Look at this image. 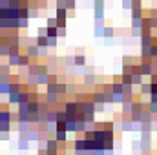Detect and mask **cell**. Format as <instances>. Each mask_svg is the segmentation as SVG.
I'll return each mask as SVG.
<instances>
[{"mask_svg":"<svg viewBox=\"0 0 157 155\" xmlns=\"http://www.w3.org/2000/svg\"><path fill=\"white\" fill-rule=\"evenodd\" d=\"M62 104V108H64V112H66V115L68 119H77L78 115V102L73 99V100H64V102H60Z\"/></svg>","mask_w":157,"mask_h":155,"instance_id":"obj_1","label":"cell"},{"mask_svg":"<svg viewBox=\"0 0 157 155\" xmlns=\"http://www.w3.org/2000/svg\"><path fill=\"white\" fill-rule=\"evenodd\" d=\"M31 57L26 53V51H22L20 55H18V70H28L29 68V64H31Z\"/></svg>","mask_w":157,"mask_h":155,"instance_id":"obj_2","label":"cell"},{"mask_svg":"<svg viewBox=\"0 0 157 155\" xmlns=\"http://www.w3.org/2000/svg\"><path fill=\"white\" fill-rule=\"evenodd\" d=\"M93 15H95V20H104V2H95Z\"/></svg>","mask_w":157,"mask_h":155,"instance_id":"obj_3","label":"cell"},{"mask_svg":"<svg viewBox=\"0 0 157 155\" xmlns=\"http://www.w3.org/2000/svg\"><path fill=\"white\" fill-rule=\"evenodd\" d=\"M133 110V99H124L122 104H121V113L122 115H130Z\"/></svg>","mask_w":157,"mask_h":155,"instance_id":"obj_4","label":"cell"},{"mask_svg":"<svg viewBox=\"0 0 157 155\" xmlns=\"http://www.w3.org/2000/svg\"><path fill=\"white\" fill-rule=\"evenodd\" d=\"M29 144H31V141H29L26 135H18L17 146H18V150H20V152H28V150H29Z\"/></svg>","mask_w":157,"mask_h":155,"instance_id":"obj_5","label":"cell"},{"mask_svg":"<svg viewBox=\"0 0 157 155\" xmlns=\"http://www.w3.org/2000/svg\"><path fill=\"white\" fill-rule=\"evenodd\" d=\"M46 100H48V104L57 106V104H60V102H62V97H60L57 91H53V93H46Z\"/></svg>","mask_w":157,"mask_h":155,"instance_id":"obj_6","label":"cell"},{"mask_svg":"<svg viewBox=\"0 0 157 155\" xmlns=\"http://www.w3.org/2000/svg\"><path fill=\"white\" fill-rule=\"evenodd\" d=\"M26 53L31 57V59H40V49L37 44H29V46H26Z\"/></svg>","mask_w":157,"mask_h":155,"instance_id":"obj_7","label":"cell"},{"mask_svg":"<svg viewBox=\"0 0 157 155\" xmlns=\"http://www.w3.org/2000/svg\"><path fill=\"white\" fill-rule=\"evenodd\" d=\"M104 28H106V26H104V22H102V20H95V28H93V35H95L97 39H99V37L102 39V37H104Z\"/></svg>","mask_w":157,"mask_h":155,"instance_id":"obj_8","label":"cell"},{"mask_svg":"<svg viewBox=\"0 0 157 155\" xmlns=\"http://www.w3.org/2000/svg\"><path fill=\"white\" fill-rule=\"evenodd\" d=\"M29 130H31V124H29L28 120H20V122H17V131H18L20 135H28Z\"/></svg>","mask_w":157,"mask_h":155,"instance_id":"obj_9","label":"cell"},{"mask_svg":"<svg viewBox=\"0 0 157 155\" xmlns=\"http://www.w3.org/2000/svg\"><path fill=\"white\" fill-rule=\"evenodd\" d=\"M139 66H141V73H143L144 77H150V75L154 73L152 62H139Z\"/></svg>","mask_w":157,"mask_h":155,"instance_id":"obj_10","label":"cell"},{"mask_svg":"<svg viewBox=\"0 0 157 155\" xmlns=\"http://www.w3.org/2000/svg\"><path fill=\"white\" fill-rule=\"evenodd\" d=\"M139 93H141V95H150V93H152V82H150V80H148V82L143 80L141 86H139Z\"/></svg>","mask_w":157,"mask_h":155,"instance_id":"obj_11","label":"cell"},{"mask_svg":"<svg viewBox=\"0 0 157 155\" xmlns=\"http://www.w3.org/2000/svg\"><path fill=\"white\" fill-rule=\"evenodd\" d=\"M55 139L59 141V144L68 142V131H66V130H57V131H55Z\"/></svg>","mask_w":157,"mask_h":155,"instance_id":"obj_12","label":"cell"},{"mask_svg":"<svg viewBox=\"0 0 157 155\" xmlns=\"http://www.w3.org/2000/svg\"><path fill=\"white\" fill-rule=\"evenodd\" d=\"M139 40H141V47H150L154 44V35H141Z\"/></svg>","mask_w":157,"mask_h":155,"instance_id":"obj_13","label":"cell"},{"mask_svg":"<svg viewBox=\"0 0 157 155\" xmlns=\"http://www.w3.org/2000/svg\"><path fill=\"white\" fill-rule=\"evenodd\" d=\"M66 131L68 133H77V119H68L66 120Z\"/></svg>","mask_w":157,"mask_h":155,"instance_id":"obj_14","label":"cell"},{"mask_svg":"<svg viewBox=\"0 0 157 155\" xmlns=\"http://www.w3.org/2000/svg\"><path fill=\"white\" fill-rule=\"evenodd\" d=\"M26 137H28V139H29L31 142H37V141L40 139V131H39V128H31V130L28 131V135H26Z\"/></svg>","mask_w":157,"mask_h":155,"instance_id":"obj_15","label":"cell"},{"mask_svg":"<svg viewBox=\"0 0 157 155\" xmlns=\"http://www.w3.org/2000/svg\"><path fill=\"white\" fill-rule=\"evenodd\" d=\"M130 11H132V18H139V17H144V7H143V6H133Z\"/></svg>","mask_w":157,"mask_h":155,"instance_id":"obj_16","label":"cell"},{"mask_svg":"<svg viewBox=\"0 0 157 155\" xmlns=\"http://www.w3.org/2000/svg\"><path fill=\"white\" fill-rule=\"evenodd\" d=\"M18 99H20V91H9L7 95V104H18Z\"/></svg>","mask_w":157,"mask_h":155,"instance_id":"obj_17","label":"cell"},{"mask_svg":"<svg viewBox=\"0 0 157 155\" xmlns=\"http://www.w3.org/2000/svg\"><path fill=\"white\" fill-rule=\"evenodd\" d=\"M73 60H75V68H86V55H75L73 57Z\"/></svg>","mask_w":157,"mask_h":155,"instance_id":"obj_18","label":"cell"},{"mask_svg":"<svg viewBox=\"0 0 157 155\" xmlns=\"http://www.w3.org/2000/svg\"><path fill=\"white\" fill-rule=\"evenodd\" d=\"M49 82V73H39L37 75V84L39 86H46Z\"/></svg>","mask_w":157,"mask_h":155,"instance_id":"obj_19","label":"cell"},{"mask_svg":"<svg viewBox=\"0 0 157 155\" xmlns=\"http://www.w3.org/2000/svg\"><path fill=\"white\" fill-rule=\"evenodd\" d=\"M35 44H37L39 47H48V37H46V35H37Z\"/></svg>","mask_w":157,"mask_h":155,"instance_id":"obj_20","label":"cell"},{"mask_svg":"<svg viewBox=\"0 0 157 155\" xmlns=\"http://www.w3.org/2000/svg\"><path fill=\"white\" fill-rule=\"evenodd\" d=\"M55 15L57 17H62V18H70V11L66 7H55Z\"/></svg>","mask_w":157,"mask_h":155,"instance_id":"obj_21","label":"cell"},{"mask_svg":"<svg viewBox=\"0 0 157 155\" xmlns=\"http://www.w3.org/2000/svg\"><path fill=\"white\" fill-rule=\"evenodd\" d=\"M11 91V82H0V95H9Z\"/></svg>","mask_w":157,"mask_h":155,"instance_id":"obj_22","label":"cell"},{"mask_svg":"<svg viewBox=\"0 0 157 155\" xmlns=\"http://www.w3.org/2000/svg\"><path fill=\"white\" fill-rule=\"evenodd\" d=\"M102 39H115V29L112 26H106L104 28V37Z\"/></svg>","mask_w":157,"mask_h":155,"instance_id":"obj_23","label":"cell"},{"mask_svg":"<svg viewBox=\"0 0 157 155\" xmlns=\"http://www.w3.org/2000/svg\"><path fill=\"white\" fill-rule=\"evenodd\" d=\"M46 28H48V31H46L48 37H59V28L57 26H46Z\"/></svg>","mask_w":157,"mask_h":155,"instance_id":"obj_24","label":"cell"},{"mask_svg":"<svg viewBox=\"0 0 157 155\" xmlns=\"http://www.w3.org/2000/svg\"><path fill=\"white\" fill-rule=\"evenodd\" d=\"M7 64L13 68H18V55H9L7 57Z\"/></svg>","mask_w":157,"mask_h":155,"instance_id":"obj_25","label":"cell"},{"mask_svg":"<svg viewBox=\"0 0 157 155\" xmlns=\"http://www.w3.org/2000/svg\"><path fill=\"white\" fill-rule=\"evenodd\" d=\"M137 59H133V57H130V55H124L122 57V64H128V66H135V64H139V62H135Z\"/></svg>","mask_w":157,"mask_h":155,"instance_id":"obj_26","label":"cell"},{"mask_svg":"<svg viewBox=\"0 0 157 155\" xmlns=\"http://www.w3.org/2000/svg\"><path fill=\"white\" fill-rule=\"evenodd\" d=\"M0 57H9V44L7 42H4L0 46Z\"/></svg>","mask_w":157,"mask_h":155,"instance_id":"obj_27","label":"cell"},{"mask_svg":"<svg viewBox=\"0 0 157 155\" xmlns=\"http://www.w3.org/2000/svg\"><path fill=\"white\" fill-rule=\"evenodd\" d=\"M78 86L75 84V82H68V95H75L78 89H77Z\"/></svg>","mask_w":157,"mask_h":155,"instance_id":"obj_28","label":"cell"},{"mask_svg":"<svg viewBox=\"0 0 157 155\" xmlns=\"http://www.w3.org/2000/svg\"><path fill=\"white\" fill-rule=\"evenodd\" d=\"M18 28L20 29H28L29 28V18H18Z\"/></svg>","mask_w":157,"mask_h":155,"instance_id":"obj_29","label":"cell"},{"mask_svg":"<svg viewBox=\"0 0 157 155\" xmlns=\"http://www.w3.org/2000/svg\"><path fill=\"white\" fill-rule=\"evenodd\" d=\"M59 46V37H48V47H57Z\"/></svg>","mask_w":157,"mask_h":155,"instance_id":"obj_30","label":"cell"},{"mask_svg":"<svg viewBox=\"0 0 157 155\" xmlns=\"http://www.w3.org/2000/svg\"><path fill=\"white\" fill-rule=\"evenodd\" d=\"M0 130H2V133H9L11 131V122H0Z\"/></svg>","mask_w":157,"mask_h":155,"instance_id":"obj_31","label":"cell"},{"mask_svg":"<svg viewBox=\"0 0 157 155\" xmlns=\"http://www.w3.org/2000/svg\"><path fill=\"white\" fill-rule=\"evenodd\" d=\"M132 28H143V17L132 18Z\"/></svg>","mask_w":157,"mask_h":155,"instance_id":"obj_32","label":"cell"},{"mask_svg":"<svg viewBox=\"0 0 157 155\" xmlns=\"http://www.w3.org/2000/svg\"><path fill=\"white\" fill-rule=\"evenodd\" d=\"M146 108H148V110H150V112H152L154 115H157V102H154V100H150Z\"/></svg>","mask_w":157,"mask_h":155,"instance_id":"obj_33","label":"cell"},{"mask_svg":"<svg viewBox=\"0 0 157 155\" xmlns=\"http://www.w3.org/2000/svg\"><path fill=\"white\" fill-rule=\"evenodd\" d=\"M150 57H152V59H157V42H154V44L150 46Z\"/></svg>","mask_w":157,"mask_h":155,"instance_id":"obj_34","label":"cell"},{"mask_svg":"<svg viewBox=\"0 0 157 155\" xmlns=\"http://www.w3.org/2000/svg\"><path fill=\"white\" fill-rule=\"evenodd\" d=\"M66 20H68V18L57 17V28H59V29H60V28H66Z\"/></svg>","mask_w":157,"mask_h":155,"instance_id":"obj_35","label":"cell"},{"mask_svg":"<svg viewBox=\"0 0 157 155\" xmlns=\"http://www.w3.org/2000/svg\"><path fill=\"white\" fill-rule=\"evenodd\" d=\"M106 110V102H101V104H95V113H102Z\"/></svg>","mask_w":157,"mask_h":155,"instance_id":"obj_36","label":"cell"},{"mask_svg":"<svg viewBox=\"0 0 157 155\" xmlns=\"http://www.w3.org/2000/svg\"><path fill=\"white\" fill-rule=\"evenodd\" d=\"M46 26H57V17H48Z\"/></svg>","mask_w":157,"mask_h":155,"instance_id":"obj_37","label":"cell"},{"mask_svg":"<svg viewBox=\"0 0 157 155\" xmlns=\"http://www.w3.org/2000/svg\"><path fill=\"white\" fill-rule=\"evenodd\" d=\"M11 7V0H0V9H7Z\"/></svg>","mask_w":157,"mask_h":155,"instance_id":"obj_38","label":"cell"},{"mask_svg":"<svg viewBox=\"0 0 157 155\" xmlns=\"http://www.w3.org/2000/svg\"><path fill=\"white\" fill-rule=\"evenodd\" d=\"M132 37H141V28H132Z\"/></svg>","mask_w":157,"mask_h":155,"instance_id":"obj_39","label":"cell"},{"mask_svg":"<svg viewBox=\"0 0 157 155\" xmlns=\"http://www.w3.org/2000/svg\"><path fill=\"white\" fill-rule=\"evenodd\" d=\"M68 0H55V7H66Z\"/></svg>","mask_w":157,"mask_h":155,"instance_id":"obj_40","label":"cell"},{"mask_svg":"<svg viewBox=\"0 0 157 155\" xmlns=\"http://www.w3.org/2000/svg\"><path fill=\"white\" fill-rule=\"evenodd\" d=\"M73 155H91L90 150H73Z\"/></svg>","mask_w":157,"mask_h":155,"instance_id":"obj_41","label":"cell"},{"mask_svg":"<svg viewBox=\"0 0 157 155\" xmlns=\"http://www.w3.org/2000/svg\"><path fill=\"white\" fill-rule=\"evenodd\" d=\"M90 153H91V155H106V150H102V148H99V150H91Z\"/></svg>","mask_w":157,"mask_h":155,"instance_id":"obj_42","label":"cell"},{"mask_svg":"<svg viewBox=\"0 0 157 155\" xmlns=\"http://www.w3.org/2000/svg\"><path fill=\"white\" fill-rule=\"evenodd\" d=\"M122 9H132V0H122Z\"/></svg>","mask_w":157,"mask_h":155,"instance_id":"obj_43","label":"cell"},{"mask_svg":"<svg viewBox=\"0 0 157 155\" xmlns=\"http://www.w3.org/2000/svg\"><path fill=\"white\" fill-rule=\"evenodd\" d=\"M40 49V57H42V59H46V57H48V49H49V47H39Z\"/></svg>","mask_w":157,"mask_h":155,"instance_id":"obj_44","label":"cell"},{"mask_svg":"<svg viewBox=\"0 0 157 155\" xmlns=\"http://www.w3.org/2000/svg\"><path fill=\"white\" fill-rule=\"evenodd\" d=\"M60 37H66V28H60V29H59V39H60Z\"/></svg>","mask_w":157,"mask_h":155,"instance_id":"obj_45","label":"cell"},{"mask_svg":"<svg viewBox=\"0 0 157 155\" xmlns=\"http://www.w3.org/2000/svg\"><path fill=\"white\" fill-rule=\"evenodd\" d=\"M46 31H48V28H39V33L37 35H46ZM48 37V35H46Z\"/></svg>","mask_w":157,"mask_h":155,"instance_id":"obj_46","label":"cell"},{"mask_svg":"<svg viewBox=\"0 0 157 155\" xmlns=\"http://www.w3.org/2000/svg\"><path fill=\"white\" fill-rule=\"evenodd\" d=\"M11 133V131H9ZM9 133H2V141H9Z\"/></svg>","mask_w":157,"mask_h":155,"instance_id":"obj_47","label":"cell"},{"mask_svg":"<svg viewBox=\"0 0 157 155\" xmlns=\"http://www.w3.org/2000/svg\"><path fill=\"white\" fill-rule=\"evenodd\" d=\"M48 155H59V150H48Z\"/></svg>","mask_w":157,"mask_h":155,"instance_id":"obj_48","label":"cell"},{"mask_svg":"<svg viewBox=\"0 0 157 155\" xmlns=\"http://www.w3.org/2000/svg\"><path fill=\"white\" fill-rule=\"evenodd\" d=\"M4 44V37H2V33H0V46Z\"/></svg>","mask_w":157,"mask_h":155,"instance_id":"obj_49","label":"cell"},{"mask_svg":"<svg viewBox=\"0 0 157 155\" xmlns=\"http://www.w3.org/2000/svg\"><path fill=\"white\" fill-rule=\"evenodd\" d=\"M0 141H2V130H0Z\"/></svg>","mask_w":157,"mask_h":155,"instance_id":"obj_50","label":"cell"},{"mask_svg":"<svg viewBox=\"0 0 157 155\" xmlns=\"http://www.w3.org/2000/svg\"><path fill=\"white\" fill-rule=\"evenodd\" d=\"M95 2H104V0H95Z\"/></svg>","mask_w":157,"mask_h":155,"instance_id":"obj_51","label":"cell"}]
</instances>
